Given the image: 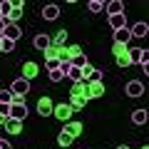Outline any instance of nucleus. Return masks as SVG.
I'll return each instance as SVG.
<instances>
[{"label":"nucleus","instance_id":"f257e3e1","mask_svg":"<svg viewBox=\"0 0 149 149\" xmlns=\"http://www.w3.org/2000/svg\"><path fill=\"white\" fill-rule=\"evenodd\" d=\"M52 114L60 119V122H70V117L74 114V109L67 104V102H60V104H55V109H52Z\"/></svg>","mask_w":149,"mask_h":149},{"label":"nucleus","instance_id":"f03ea898","mask_svg":"<svg viewBox=\"0 0 149 149\" xmlns=\"http://www.w3.org/2000/svg\"><path fill=\"white\" fill-rule=\"evenodd\" d=\"M37 74H40V67H37L35 62H30V60H27V62L20 67V77H22V80H27V82H30V80H35Z\"/></svg>","mask_w":149,"mask_h":149},{"label":"nucleus","instance_id":"7ed1b4c3","mask_svg":"<svg viewBox=\"0 0 149 149\" xmlns=\"http://www.w3.org/2000/svg\"><path fill=\"white\" fill-rule=\"evenodd\" d=\"M10 92H13V95H20V97H25L27 92H30V82H27V80H22V77H17V80L10 85Z\"/></svg>","mask_w":149,"mask_h":149},{"label":"nucleus","instance_id":"20e7f679","mask_svg":"<svg viewBox=\"0 0 149 149\" xmlns=\"http://www.w3.org/2000/svg\"><path fill=\"white\" fill-rule=\"evenodd\" d=\"M52 109H55V104H52L50 97H40V100H37V112H40V117H50Z\"/></svg>","mask_w":149,"mask_h":149},{"label":"nucleus","instance_id":"39448f33","mask_svg":"<svg viewBox=\"0 0 149 149\" xmlns=\"http://www.w3.org/2000/svg\"><path fill=\"white\" fill-rule=\"evenodd\" d=\"M102 95H104V85H102V82H90L85 100H95V97H102Z\"/></svg>","mask_w":149,"mask_h":149},{"label":"nucleus","instance_id":"423d86ee","mask_svg":"<svg viewBox=\"0 0 149 149\" xmlns=\"http://www.w3.org/2000/svg\"><path fill=\"white\" fill-rule=\"evenodd\" d=\"M62 132H65V134H70L72 139H77V137L82 134V124H80V122H65Z\"/></svg>","mask_w":149,"mask_h":149},{"label":"nucleus","instance_id":"0eeeda50","mask_svg":"<svg viewBox=\"0 0 149 149\" xmlns=\"http://www.w3.org/2000/svg\"><path fill=\"white\" fill-rule=\"evenodd\" d=\"M42 17H45L47 22L57 20V17H60V8L55 5V3H50V5H45V8H42Z\"/></svg>","mask_w":149,"mask_h":149},{"label":"nucleus","instance_id":"6e6552de","mask_svg":"<svg viewBox=\"0 0 149 149\" xmlns=\"http://www.w3.org/2000/svg\"><path fill=\"white\" fill-rule=\"evenodd\" d=\"M104 10L109 13V15H122L124 13V3L122 0H109V3H104Z\"/></svg>","mask_w":149,"mask_h":149},{"label":"nucleus","instance_id":"1a4fd4ad","mask_svg":"<svg viewBox=\"0 0 149 149\" xmlns=\"http://www.w3.org/2000/svg\"><path fill=\"white\" fill-rule=\"evenodd\" d=\"M112 37H114V42H117V45H127L129 40H132V32H129L127 27H122V30H114V32H112Z\"/></svg>","mask_w":149,"mask_h":149},{"label":"nucleus","instance_id":"9d476101","mask_svg":"<svg viewBox=\"0 0 149 149\" xmlns=\"http://www.w3.org/2000/svg\"><path fill=\"white\" fill-rule=\"evenodd\" d=\"M20 15H22V0H20V3H13V10H10V15L5 17V20H8V25H15V22L20 20Z\"/></svg>","mask_w":149,"mask_h":149},{"label":"nucleus","instance_id":"9b49d317","mask_svg":"<svg viewBox=\"0 0 149 149\" xmlns=\"http://www.w3.org/2000/svg\"><path fill=\"white\" fill-rule=\"evenodd\" d=\"M10 117L22 122V119L27 117V104H10Z\"/></svg>","mask_w":149,"mask_h":149},{"label":"nucleus","instance_id":"f8f14e48","mask_svg":"<svg viewBox=\"0 0 149 149\" xmlns=\"http://www.w3.org/2000/svg\"><path fill=\"white\" fill-rule=\"evenodd\" d=\"M127 95L129 97H142L144 95V85H142V82H137V80L127 82Z\"/></svg>","mask_w":149,"mask_h":149},{"label":"nucleus","instance_id":"ddd939ff","mask_svg":"<svg viewBox=\"0 0 149 149\" xmlns=\"http://www.w3.org/2000/svg\"><path fill=\"white\" fill-rule=\"evenodd\" d=\"M109 27H112V32L127 27V17H124V13H122V15H109Z\"/></svg>","mask_w":149,"mask_h":149},{"label":"nucleus","instance_id":"4468645a","mask_svg":"<svg viewBox=\"0 0 149 149\" xmlns=\"http://www.w3.org/2000/svg\"><path fill=\"white\" fill-rule=\"evenodd\" d=\"M20 35H22V30H20L17 25H8L5 32H3V37H8V40H13V42H17V40H20Z\"/></svg>","mask_w":149,"mask_h":149},{"label":"nucleus","instance_id":"2eb2a0df","mask_svg":"<svg viewBox=\"0 0 149 149\" xmlns=\"http://www.w3.org/2000/svg\"><path fill=\"white\" fill-rule=\"evenodd\" d=\"M32 45H35L37 50H42V52H45V50H47V47H50L52 42H50V37H47V35H42V32H40V35H35V40H32Z\"/></svg>","mask_w":149,"mask_h":149},{"label":"nucleus","instance_id":"dca6fc26","mask_svg":"<svg viewBox=\"0 0 149 149\" xmlns=\"http://www.w3.org/2000/svg\"><path fill=\"white\" fill-rule=\"evenodd\" d=\"M5 129H8L10 134H20V132H22V122H20V119H13V117H8Z\"/></svg>","mask_w":149,"mask_h":149},{"label":"nucleus","instance_id":"f3484780","mask_svg":"<svg viewBox=\"0 0 149 149\" xmlns=\"http://www.w3.org/2000/svg\"><path fill=\"white\" fill-rule=\"evenodd\" d=\"M67 104H70V107H72V109H74V112H80V109H82V107H85V104H87V100H85V97H80V95H70V102H67Z\"/></svg>","mask_w":149,"mask_h":149},{"label":"nucleus","instance_id":"a211bd4d","mask_svg":"<svg viewBox=\"0 0 149 149\" xmlns=\"http://www.w3.org/2000/svg\"><path fill=\"white\" fill-rule=\"evenodd\" d=\"M129 32H132V37H147V32H149V25H147V22H137V25H134Z\"/></svg>","mask_w":149,"mask_h":149},{"label":"nucleus","instance_id":"6ab92c4d","mask_svg":"<svg viewBox=\"0 0 149 149\" xmlns=\"http://www.w3.org/2000/svg\"><path fill=\"white\" fill-rule=\"evenodd\" d=\"M147 119H149L147 109H134V112H132V122L137 124V127H139V124H144V122H147Z\"/></svg>","mask_w":149,"mask_h":149},{"label":"nucleus","instance_id":"aec40b11","mask_svg":"<svg viewBox=\"0 0 149 149\" xmlns=\"http://www.w3.org/2000/svg\"><path fill=\"white\" fill-rule=\"evenodd\" d=\"M70 95H80V97H85L87 95V82L82 80V82H72V90H70Z\"/></svg>","mask_w":149,"mask_h":149},{"label":"nucleus","instance_id":"412c9836","mask_svg":"<svg viewBox=\"0 0 149 149\" xmlns=\"http://www.w3.org/2000/svg\"><path fill=\"white\" fill-rule=\"evenodd\" d=\"M65 77H70L72 82H82V70H80V67H72V65H70V70L65 72Z\"/></svg>","mask_w":149,"mask_h":149},{"label":"nucleus","instance_id":"4be33fe9","mask_svg":"<svg viewBox=\"0 0 149 149\" xmlns=\"http://www.w3.org/2000/svg\"><path fill=\"white\" fill-rule=\"evenodd\" d=\"M70 65H72V67H85V65H87V55L85 52H80V55H74V57L72 60H70Z\"/></svg>","mask_w":149,"mask_h":149},{"label":"nucleus","instance_id":"5701e85b","mask_svg":"<svg viewBox=\"0 0 149 149\" xmlns=\"http://www.w3.org/2000/svg\"><path fill=\"white\" fill-rule=\"evenodd\" d=\"M127 55H129V60H132V65H134V62H142V57H144V50L132 47V50H127Z\"/></svg>","mask_w":149,"mask_h":149},{"label":"nucleus","instance_id":"b1692460","mask_svg":"<svg viewBox=\"0 0 149 149\" xmlns=\"http://www.w3.org/2000/svg\"><path fill=\"white\" fill-rule=\"evenodd\" d=\"M127 50H129V47H127ZM127 50H124V52H119V55H117V65H119V67H129V65H132V60H129Z\"/></svg>","mask_w":149,"mask_h":149},{"label":"nucleus","instance_id":"393cba45","mask_svg":"<svg viewBox=\"0 0 149 149\" xmlns=\"http://www.w3.org/2000/svg\"><path fill=\"white\" fill-rule=\"evenodd\" d=\"M10 10H13V0H0V15L8 17V15H10Z\"/></svg>","mask_w":149,"mask_h":149},{"label":"nucleus","instance_id":"a878e982","mask_svg":"<svg viewBox=\"0 0 149 149\" xmlns=\"http://www.w3.org/2000/svg\"><path fill=\"white\" fill-rule=\"evenodd\" d=\"M55 50H57V60L60 62H70V47L62 45V47H55Z\"/></svg>","mask_w":149,"mask_h":149},{"label":"nucleus","instance_id":"bb28decb","mask_svg":"<svg viewBox=\"0 0 149 149\" xmlns=\"http://www.w3.org/2000/svg\"><path fill=\"white\" fill-rule=\"evenodd\" d=\"M57 142H60V147H70V144H72L74 139L70 137V134H65L62 129H60V134H57Z\"/></svg>","mask_w":149,"mask_h":149},{"label":"nucleus","instance_id":"cd10ccee","mask_svg":"<svg viewBox=\"0 0 149 149\" xmlns=\"http://www.w3.org/2000/svg\"><path fill=\"white\" fill-rule=\"evenodd\" d=\"M13 50H15V42L8 40V37H3V42H0V52H13Z\"/></svg>","mask_w":149,"mask_h":149},{"label":"nucleus","instance_id":"c85d7f7f","mask_svg":"<svg viewBox=\"0 0 149 149\" xmlns=\"http://www.w3.org/2000/svg\"><path fill=\"white\" fill-rule=\"evenodd\" d=\"M0 104H13V92L10 90H0Z\"/></svg>","mask_w":149,"mask_h":149},{"label":"nucleus","instance_id":"c756f323","mask_svg":"<svg viewBox=\"0 0 149 149\" xmlns=\"http://www.w3.org/2000/svg\"><path fill=\"white\" fill-rule=\"evenodd\" d=\"M65 80V72H62V70H50V82H62Z\"/></svg>","mask_w":149,"mask_h":149},{"label":"nucleus","instance_id":"7c9ffc66","mask_svg":"<svg viewBox=\"0 0 149 149\" xmlns=\"http://www.w3.org/2000/svg\"><path fill=\"white\" fill-rule=\"evenodd\" d=\"M65 40H67V32H65V30H60L57 35H55V45H52V47H62V45H65Z\"/></svg>","mask_w":149,"mask_h":149},{"label":"nucleus","instance_id":"2f4dec72","mask_svg":"<svg viewBox=\"0 0 149 149\" xmlns=\"http://www.w3.org/2000/svg\"><path fill=\"white\" fill-rule=\"evenodd\" d=\"M87 8H90L92 13H102V10H104V3H102V0H90V5H87Z\"/></svg>","mask_w":149,"mask_h":149},{"label":"nucleus","instance_id":"473e14b6","mask_svg":"<svg viewBox=\"0 0 149 149\" xmlns=\"http://www.w3.org/2000/svg\"><path fill=\"white\" fill-rule=\"evenodd\" d=\"M92 72H95V67H92V65L87 62L85 67H82V80H85V82H90V77H92Z\"/></svg>","mask_w":149,"mask_h":149},{"label":"nucleus","instance_id":"72a5a7b5","mask_svg":"<svg viewBox=\"0 0 149 149\" xmlns=\"http://www.w3.org/2000/svg\"><path fill=\"white\" fill-rule=\"evenodd\" d=\"M45 60H57V50H55L52 45H50V47L45 50Z\"/></svg>","mask_w":149,"mask_h":149},{"label":"nucleus","instance_id":"f704fd0d","mask_svg":"<svg viewBox=\"0 0 149 149\" xmlns=\"http://www.w3.org/2000/svg\"><path fill=\"white\" fill-rule=\"evenodd\" d=\"M102 77H104V72H102V70H97V67H95V72H92L90 82H102Z\"/></svg>","mask_w":149,"mask_h":149},{"label":"nucleus","instance_id":"c9c22d12","mask_svg":"<svg viewBox=\"0 0 149 149\" xmlns=\"http://www.w3.org/2000/svg\"><path fill=\"white\" fill-rule=\"evenodd\" d=\"M45 67H47V70H57L60 67V60H45Z\"/></svg>","mask_w":149,"mask_h":149},{"label":"nucleus","instance_id":"e433bc0d","mask_svg":"<svg viewBox=\"0 0 149 149\" xmlns=\"http://www.w3.org/2000/svg\"><path fill=\"white\" fill-rule=\"evenodd\" d=\"M0 114H3V117H10V104H0Z\"/></svg>","mask_w":149,"mask_h":149},{"label":"nucleus","instance_id":"4c0bfd02","mask_svg":"<svg viewBox=\"0 0 149 149\" xmlns=\"http://www.w3.org/2000/svg\"><path fill=\"white\" fill-rule=\"evenodd\" d=\"M124 50H127V45H117L114 42V47H112V52H114V57H117L119 52H124Z\"/></svg>","mask_w":149,"mask_h":149},{"label":"nucleus","instance_id":"58836bf2","mask_svg":"<svg viewBox=\"0 0 149 149\" xmlns=\"http://www.w3.org/2000/svg\"><path fill=\"white\" fill-rule=\"evenodd\" d=\"M5 27H8V20H5V17H0V35L5 32Z\"/></svg>","mask_w":149,"mask_h":149},{"label":"nucleus","instance_id":"ea45409f","mask_svg":"<svg viewBox=\"0 0 149 149\" xmlns=\"http://www.w3.org/2000/svg\"><path fill=\"white\" fill-rule=\"evenodd\" d=\"M0 149H13V147H10V142H8V139H0Z\"/></svg>","mask_w":149,"mask_h":149},{"label":"nucleus","instance_id":"a19ab883","mask_svg":"<svg viewBox=\"0 0 149 149\" xmlns=\"http://www.w3.org/2000/svg\"><path fill=\"white\" fill-rule=\"evenodd\" d=\"M5 122H8V119L3 117V114H0V127H5Z\"/></svg>","mask_w":149,"mask_h":149},{"label":"nucleus","instance_id":"79ce46f5","mask_svg":"<svg viewBox=\"0 0 149 149\" xmlns=\"http://www.w3.org/2000/svg\"><path fill=\"white\" fill-rule=\"evenodd\" d=\"M117 149H129V147H127V144H119V147H117Z\"/></svg>","mask_w":149,"mask_h":149},{"label":"nucleus","instance_id":"37998d69","mask_svg":"<svg viewBox=\"0 0 149 149\" xmlns=\"http://www.w3.org/2000/svg\"><path fill=\"white\" fill-rule=\"evenodd\" d=\"M142 149H149V147H147V144H144V147H142Z\"/></svg>","mask_w":149,"mask_h":149},{"label":"nucleus","instance_id":"c03bdc74","mask_svg":"<svg viewBox=\"0 0 149 149\" xmlns=\"http://www.w3.org/2000/svg\"><path fill=\"white\" fill-rule=\"evenodd\" d=\"M0 17H3V15H0Z\"/></svg>","mask_w":149,"mask_h":149}]
</instances>
